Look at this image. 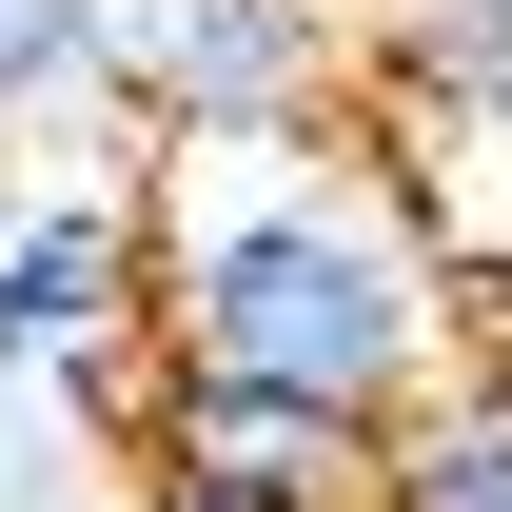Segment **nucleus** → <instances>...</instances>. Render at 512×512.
Masks as SVG:
<instances>
[{
  "label": "nucleus",
  "instance_id": "20e7f679",
  "mask_svg": "<svg viewBox=\"0 0 512 512\" xmlns=\"http://www.w3.org/2000/svg\"><path fill=\"white\" fill-rule=\"evenodd\" d=\"M335 138L375 158V197L414 217V256L453 276V316L512 335V79L375 40V79H355V119H335Z\"/></svg>",
  "mask_w": 512,
  "mask_h": 512
},
{
  "label": "nucleus",
  "instance_id": "1a4fd4ad",
  "mask_svg": "<svg viewBox=\"0 0 512 512\" xmlns=\"http://www.w3.org/2000/svg\"><path fill=\"white\" fill-rule=\"evenodd\" d=\"M119 512H158V493H119Z\"/></svg>",
  "mask_w": 512,
  "mask_h": 512
},
{
  "label": "nucleus",
  "instance_id": "423d86ee",
  "mask_svg": "<svg viewBox=\"0 0 512 512\" xmlns=\"http://www.w3.org/2000/svg\"><path fill=\"white\" fill-rule=\"evenodd\" d=\"M355 512H512V335H473V355L375 434V493Z\"/></svg>",
  "mask_w": 512,
  "mask_h": 512
},
{
  "label": "nucleus",
  "instance_id": "6e6552de",
  "mask_svg": "<svg viewBox=\"0 0 512 512\" xmlns=\"http://www.w3.org/2000/svg\"><path fill=\"white\" fill-rule=\"evenodd\" d=\"M375 40H414V60H473V79H512V0H375Z\"/></svg>",
  "mask_w": 512,
  "mask_h": 512
},
{
  "label": "nucleus",
  "instance_id": "f03ea898",
  "mask_svg": "<svg viewBox=\"0 0 512 512\" xmlns=\"http://www.w3.org/2000/svg\"><path fill=\"white\" fill-rule=\"evenodd\" d=\"M375 79V0H119L99 99L119 158H237V138H335Z\"/></svg>",
  "mask_w": 512,
  "mask_h": 512
},
{
  "label": "nucleus",
  "instance_id": "0eeeda50",
  "mask_svg": "<svg viewBox=\"0 0 512 512\" xmlns=\"http://www.w3.org/2000/svg\"><path fill=\"white\" fill-rule=\"evenodd\" d=\"M99 20H119V0H0V119L99 99Z\"/></svg>",
  "mask_w": 512,
  "mask_h": 512
},
{
  "label": "nucleus",
  "instance_id": "f257e3e1",
  "mask_svg": "<svg viewBox=\"0 0 512 512\" xmlns=\"http://www.w3.org/2000/svg\"><path fill=\"white\" fill-rule=\"evenodd\" d=\"M138 316H158V375L316 394V414H355V434H394V414L473 355L453 276L414 256V217L375 197L355 138L138 158Z\"/></svg>",
  "mask_w": 512,
  "mask_h": 512
},
{
  "label": "nucleus",
  "instance_id": "7ed1b4c3",
  "mask_svg": "<svg viewBox=\"0 0 512 512\" xmlns=\"http://www.w3.org/2000/svg\"><path fill=\"white\" fill-rule=\"evenodd\" d=\"M158 375L138 316V158H40L0 178V394H60L119 453V394Z\"/></svg>",
  "mask_w": 512,
  "mask_h": 512
},
{
  "label": "nucleus",
  "instance_id": "39448f33",
  "mask_svg": "<svg viewBox=\"0 0 512 512\" xmlns=\"http://www.w3.org/2000/svg\"><path fill=\"white\" fill-rule=\"evenodd\" d=\"M119 493L158 512H355L375 434L316 394H237V375H138L119 394Z\"/></svg>",
  "mask_w": 512,
  "mask_h": 512
}]
</instances>
